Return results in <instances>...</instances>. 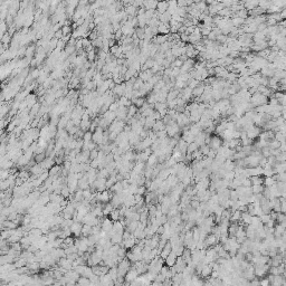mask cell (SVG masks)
<instances>
[{"label":"cell","instance_id":"cell-7","mask_svg":"<svg viewBox=\"0 0 286 286\" xmlns=\"http://www.w3.org/2000/svg\"><path fill=\"white\" fill-rule=\"evenodd\" d=\"M82 226H83V224H82V222H79V221H74V222L72 224V226L69 227L70 228L72 234L75 236V237H79V236H81Z\"/></svg>","mask_w":286,"mask_h":286},{"label":"cell","instance_id":"cell-5","mask_svg":"<svg viewBox=\"0 0 286 286\" xmlns=\"http://www.w3.org/2000/svg\"><path fill=\"white\" fill-rule=\"evenodd\" d=\"M221 144H222V139L218 136V135H213V136H211L210 139V142H209V148L210 149H213V150H218L219 148L221 146Z\"/></svg>","mask_w":286,"mask_h":286},{"label":"cell","instance_id":"cell-47","mask_svg":"<svg viewBox=\"0 0 286 286\" xmlns=\"http://www.w3.org/2000/svg\"><path fill=\"white\" fill-rule=\"evenodd\" d=\"M178 58L180 59V60H182V62H185V60L188 59V56H187L185 54H182V55H180V56H179Z\"/></svg>","mask_w":286,"mask_h":286},{"label":"cell","instance_id":"cell-24","mask_svg":"<svg viewBox=\"0 0 286 286\" xmlns=\"http://www.w3.org/2000/svg\"><path fill=\"white\" fill-rule=\"evenodd\" d=\"M109 219L112 221H116V220L120 219V211H118V209H113L109 212Z\"/></svg>","mask_w":286,"mask_h":286},{"label":"cell","instance_id":"cell-11","mask_svg":"<svg viewBox=\"0 0 286 286\" xmlns=\"http://www.w3.org/2000/svg\"><path fill=\"white\" fill-rule=\"evenodd\" d=\"M211 272H212V269H211L210 265L209 264H205L203 265V267L201 269V273H200V276L201 278H208L210 276Z\"/></svg>","mask_w":286,"mask_h":286},{"label":"cell","instance_id":"cell-38","mask_svg":"<svg viewBox=\"0 0 286 286\" xmlns=\"http://www.w3.org/2000/svg\"><path fill=\"white\" fill-rule=\"evenodd\" d=\"M199 205H200V201H199V200H196V199H191V200H190V207H191L192 209H197V208L199 207Z\"/></svg>","mask_w":286,"mask_h":286},{"label":"cell","instance_id":"cell-21","mask_svg":"<svg viewBox=\"0 0 286 286\" xmlns=\"http://www.w3.org/2000/svg\"><path fill=\"white\" fill-rule=\"evenodd\" d=\"M266 18H267V16H266L265 14L258 15V16H255V17H254V24L259 25V24H263V23H266Z\"/></svg>","mask_w":286,"mask_h":286},{"label":"cell","instance_id":"cell-4","mask_svg":"<svg viewBox=\"0 0 286 286\" xmlns=\"http://www.w3.org/2000/svg\"><path fill=\"white\" fill-rule=\"evenodd\" d=\"M103 129H102L101 126H99V127H96L95 129V131H94V133H92V140L94 143H96V144H102V140H103Z\"/></svg>","mask_w":286,"mask_h":286},{"label":"cell","instance_id":"cell-6","mask_svg":"<svg viewBox=\"0 0 286 286\" xmlns=\"http://www.w3.org/2000/svg\"><path fill=\"white\" fill-rule=\"evenodd\" d=\"M188 45L185 46V55L188 56V58H196L198 55H199V51H197L196 48L194 47V45L192 44H190V42H187Z\"/></svg>","mask_w":286,"mask_h":286},{"label":"cell","instance_id":"cell-2","mask_svg":"<svg viewBox=\"0 0 286 286\" xmlns=\"http://www.w3.org/2000/svg\"><path fill=\"white\" fill-rule=\"evenodd\" d=\"M217 243H219V238L213 234H208L206 236V238L203 239V244H205V248H208V247H212L213 245H216Z\"/></svg>","mask_w":286,"mask_h":286},{"label":"cell","instance_id":"cell-34","mask_svg":"<svg viewBox=\"0 0 286 286\" xmlns=\"http://www.w3.org/2000/svg\"><path fill=\"white\" fill-rule=\"evenodd\" d=\"M250 224H252V226H255V227H257L259 224H261V220H259V217L258 216H252V220H250Z\"/></svg>","mask_w":286,"mask_h":286},{"label":"cell","instance_id":"cell-32","mask_svg":"<svg viewBox=\"0 0 286 286\" xmlns=\"http://www.w3.org/2000/svg\"><path fill=\"white\" fill-rule=\"evenodd\" d=\"M227 37H228L227 35L220 34L216 37V40H217L219 44H226V42H227Z\"/></svg>","mask_w":286,"mask_h":286},{"label":"cell","instance_id":"cell-18","mask_svg":"<svg viewBox=\"0 0 286 286\" xmlns=\"http://www.w3.org/2000/svg\"><path fill=\"white\" fill-rule=\"evenodd\" d=\"M125 14H127L130 17H134L138 15V8L133 5H127L125 8Z\"/></svg>","mask_w":286,"mask_h":286},{"label":"cell","instance_id":"cell-46","mask_svg":"<svg viewBox=\"0 0 286 286\" xmlns=\"http://www.w3.org/2000/svg\"><path fill=\"white\" fill-rule=\"evenodd\" d=\"M279 151L281 152H286V146H285V142L281 143V145H279Z\"/></svg>","mask_w":286,"mask_h":286},{"label":"cell","instance_id":"cell-1","mask_svg":"<svg viewBox=\"0 0 286 286\" xmlns=\"http://www.w3.org/2000/svg\"><path fill=\"white\" fill-rule=\"evenodd\" d=\"M250 103L252 104L254 107L256 106H259V105H265L268 103V97H266L264 94H261L259 92L254 93L252 96H250Z\"/></svg>","mask_w":286,"mask_h":286},{"label":"cell","instance_id":"cell-19","mask_svg":"<svg viewBox=\"0 0 286 286\" xmlns=\"http://www.w3.org/2000/svg\"><path fill=\"white\" fill-rule=\"evenodd\" d=\"M159 20H160V23H162V24H169L170 20H171V15L169 14L168 11H166L163 14H160L159 15Z\"/></svg>","mask_w":286,"mask_h":286},{"label":"cell","instance_id":"cell-27","mask_svg":"<svg viewBox=\"0 0 286 286\" xmlns=\"http://www.w3.org/2000/svg\"><path fill=\"white\" fill-rule=\"evenodd\" d=\"M135 34L139 39H144V28L142 27H136L135 28Z\"/></svg>","mask_w":286,"mask_h":286},{"label":"cell","instance_id":"cell-31","mask_svg":"<svg viewBox=\"0 0 286 286\" xmlns=\"http://www.w3.org/2000/svg\"><path fill=\"white\" fill-rule=\"evenodd\" d=\"M176 14L179 15L180 17H185V15H187V11H185V7H177L176 9Z\"/></svg>","mask_w":286,"mask_h":286},{"label":"cell","instance_id":"cell-3","mask_svg":"<svg viewBox=\"0 0 286 286\" xmlns=\"http://www.w3.org/2000/svg\"><path fill=\"white\" fill-rule=\"evenodd\" d=\"M261 132V127H259V126H256V125H252V126H250L247 131H246V134H247V138H249V139H252V140H255L256 138H258V136H259Z\"/></svg>","mask_w":286,"mask_h":286},{"label":"cell","instance_id":"cell-9","mask_svg":"<svg viewBox=\"0 0 286 286\" xmlns=\"http://www.w3.org/2000/svg\"><path fill=\"white\" fill-rule=\"evenodd\" d=\"M203 91H205V84H203V82H200L194 88H192V97L201 96Z\"/></svg>","mask_w":286,"mask_h":286},{"label":"cell","instance_id":"cell-29","mask_svg":"<svg viewBox=\"0 0 286 286\" xmlns=\"http://www.w3.org/2000/svg\"><path fill=\"white\" fill-rule=\"evenodd\" d=\"M261 153L263 157H265V158H268L269 155H270V148H269L268 145H266V146H264V148H261Z\"/></svg>","mask_w":286,"mask_h":286},{"label":"cell","instance_id":"cell-49","mask_svg":"<svg viewBox=\"0 0 286 286\" xmlns=\"http://www.w3.org/2000/svg\"><path fill=\"white\" fill-rule=\"evenodd\" d=\"M122 1H123V3H125L126 6H127V5H132L134 0H122Z\"/></svg>","mask_w":286,"mask_h":286},{"label":"cell","instance_id":"cell-48","mask_svg":"<svg viewBox=\"0 0 286 286\" xmlns=\"http://www.w3.org/2000/svg\"><path fill=\"white\" fill-rule=\"evenodd\" d=\"M94 57H95V54H94V51H91L88 53V59H90V60H93Z\"/></svg>","mask_w":286,"mask_h":286},{"label":"cell","instance_id":"cell-36","mask_svg":"<svg viewBox=\"0 0 286 286\" xmlns=\"http://www.w3.org/2000/svg\"><path fill=\"white\" fill-rule=\"evenodd\" d=\"M148 191V189H146V187L143 185H139L138 187V190H136V194H141V196H144V194Z\"/></svg>","mask_w":286,"mask_h":286},{"label":"cell","instance_id":"cell-30","mask_svg":"<svg viewBox=\"0 0 286 286\" xmlns=\"http://www.w3.org/2000/svg\"><path fill=\"white\" fill-rule=\"evenodd\" d=\"M276 181H274V179L272 177H264V181H263V185L265 187H269L272 185L273 183H275Z\"/></svg>","mask_w":286,"mask_h":286},{"label":"cell","instance_id":"cell-14","mask_svg":"<svg viewBox=\"0 0 286 286\" xmlns=\"http://www.w3.org/2000/svg\"><path fill=\"white\" fill-rule=\"evenodd\" d=\"M166 129V124L163 123V121H162V118L161 120H157L155 121V123H154V125L152 126V131L153 132H158V131H161V130H164Z\"/></svg>","mask_w":286,"mask_h":286},{"label":"cell","instance_id":"cell-10","mask_svg":"<svg viewBox=\"0 0 286 286\" xmlns=\"http://www.w3.org/2000/svg\"><path fill=\"white\" fill-rule=\"evenodd\" d=\"M168 1L167 0H161V1H158V5H157V11L158 12H160V14H163V12H166L167 10H168Z\"/></svg>","mask_w":286,"mask_h":286},{"label":"cell","instance_id":"cell-20","mask_svg":"<svg viewBox=\"0 0 286 286\" xmlns=\"http://www.w3.org/2000/svg\"><path fill=\"white\" fill-rule=\"evenodd\" d=\"M284 231H285V228L283 227L282 225H279V224H276L274 226V233H273V235H274V237H281V235Z\"/></svg>","mask_w":286,"mask_h":286},{"label":"cell","instance_id":"cell-44","mask_svg":"<svg viewBox=\"0 0 286 286\" xmlns=\"http://www.w3.org/2000/svg\"><path fill=\"white\" fill-rule=\"evenodd\" d=\"M263 278V277H261ZM259 285H263V286H267L269 285V281L268 278H263V279H259Z\"/></svg>","mask_w":286,"mask_h":286},{"label":"cell","instance_id":"cell-37","mask_svg":"<svg viewBox=\"0 0 286 286\" xmlns=\"http://www.w3.org/2000/svg\"><path fill=\"white\" fill-rule=\"evenodd\" d=\"M235 178V172L234 171H227L224 176V179H227V180H233Z\"/></svg>","mask_w":286,"mask_h":286},{"label":"cell","instance_id":"cell-23","mask_svg":"<svg viewBox=\"0 0 286 286\" xmlns=\"http://www.w3.org/2000/svg\"><path fill=\"white\" fill-rule=\"evenodd\" d=\"M231 23L235 27H242V25L245 24V19L239 17H231Z\"/></svg>","mask_w":286,"mask_h":286},{"label":"cell","instance_id":"cell-40","mask_svg":"<svg viewBox=\"0 0 286 286\" xmlns=\"http://www.w3.org/2000/svg\"><path fill=\"white\" fill-rule=\"evenodd\" d=\"M179 36H180V40H181V42H183L185 44L189 42V35L188 34L183 33V34H180Z\"/></svg>","mask_w":286,"mask_h":286},{"label":"cell","instance_id":"cell-39","mask_svg":"<svg viewBox=\"0 0 286 286\" xmlns=\"http://www.w3.org/2000/svg\"><path fill=\"white\" fill-rule=\"evenodd\" d=\"M242 185H243V187H250V185H252L250 179H249V178H244V179L242 180Z\"/></svg>","mask_w":286,"mask_h":286},{"label":"cell","instance_id":"cell-16","mask_svg":"<svg viewBox=\"0 0 286 286\" xmlns=\"http://www.w3.org/2000/svg\"><path fill=\"white\" fill-rule=\"evenodd\" d=\"M158 164V157L154 154V153H151L150 155H149V158H148V160H146V166H149V167H155Z\"/></svg>","mask_w":286,"mask_h":286},{"label":"cell","instance_id":"cell-13","mask_svg":"<svg viewBox=\"0 0 286 286\" xmlns=\"http://www.w3.org/2000/svg\"><path fill=\"white\" fill-rule=\"evenodd\" d=\"M171 250H172V249H171V244H170V242L168 240V242H167V244L164 245V247L162 248V250L160 252V257L164 259L171 252Z\"/></svg>","mask_w":286,"mask_h":286},{"label":"cell","instance_id":"cell-12","mask_svg":"<svg viewBox=\"0 0 286 286\" xmlns=\"http://www.w3.org/2000/svg\"><path fill=\"white\" fill-rule=\"evenodd\" d=\"M202 39V36L200 33H197V31H194L192 34H189V42L190 44H196V42H200Z\"/></svg>","mask_w":286,"mask_h":286},{"label":"cell","instance_id":"cell-25","mask_svg":"<svg viewBox=\"0 0 286 286\" xmlns=\"http://www.w3.org/2000/svg\"><path fill=\"white\" fill-rule=\"evenodd\" d=\"M264 190V185H252V194H261Z\"/></svg>","mask_w":286,"mask_h":286},{"label":"cell","instance_id":"cell-41","mask_svg":"<svg viewBox=\"0 0 286 286\" xmlns=\"http://www.w3.org/2000/svg\"><path fill=\"white\" fill-rule=\"evenodd\" d=\"M216 37H217V35L215 34V31H213V30H211L210 33L208 34V36H207V38H208L209 40H212V42H215V40H216Z\"/></svg>","mask_w":286,"mask_h":286},{"label":"cell","instance_id":"cell-17","mask_svg":"<svg viewBox=\"0 0 286 286\" xmlns=\"http://www.w3.org/2000/svg\"><path fill=\"white\" fill-rule=\"evenodd\" d=\"M238 222H230L229 226H228V237H233L235 236L236 231L238 229Z\"/></svg>","mask_w":286,"mask_h":286},{"label":"cell","instance_id":"cell-15","mask_svg":"<svg viewBox=\"0 0 286 286\" xmlns=\"http://www.w3.org/2000/svg\"><path fill=\"white\" fill-rule=\"evenodd\" d=\"M158 33L162 35H167L170 33V25L169 24H162L160 23L158 26Z\"/></svg>","mask_w":286,"mask_h":286},{"label":"cell","instance_id":"cell-28","mask_svg":"<svg viewBox=\"0 0 286 286\" xmlns=\"http://www.w3.org/2000/svg\"><path fill=\"white\" fill-rule=\"evenodd\" d=\"M199 149V146L197 145V143L196 142H191L188 144V148H187V152L188 153H191V152L196 151V150H198Z\"/></svg>","mask_w":286,"mask_h":286},{"label":"cell","instance_id":"cell-45","mask_svg":"<svg viewBox=\"0 0 286 286\" xmlns=\"http://www.w3.org/2000/svg\"><path fill=\"white\" fill-rule=\"evenodd\" d=\"M278 181H286V174L285 172H281V173H278Z\"/></svg>","mask_w":286,"mask_h":286},{"label":"cell","instance_id":"cell-26","mask_svg":"<svg viewBox=\"0 0 286 286\" xmlns=\"http://www.w3.org/2000/svg\"><path fill=\"white\" fill-rule=\"evenodd\" d=\"M274 139L277 140L278 142L283 143L285 142V133H281V132H275V135H274Z\"/></svg>","mask_w":286,"mask_h":286},{"label":"cell","instance_id":"cell-22","mask_svg":"<svg viewBox=\"0 0 286 286\" xmlns=\"http://www.w3.org/2000/svg\"><path fill=\"white\" fill-rule=\"evenodd\" d=\"M218 16H220V17H231V15H233V12H231V10L229 8H227V7H225L224 9H221L220 11H219L218 14H217Z\"/></svg>","mask_w":286,"mask_h":286},{"label":"cell","instance_id":"cell-42","mask_svg":"<svg viewBox=\"0 0 286 286\" xmlns=\"http://www.w3.org/2000/svg\"><path fill=\"white\" fill-rule=\"evenodd\" d=\"M216 154H217V151H216V150H213V149H210L209 152L207 153V157H208V158H211V159H215Z\"/></svg>","mask_w":286,"mask_h":286},{"label":"cell","instance_id":"cell-8","mask_svg":"<svg viewBox=\"0 0 286 286\" xmlns=\"http://www.w3.org/2000/svg\"><path fill=\"white\" fill-rule=\"evenodd\" d=\"M177 257H178L177 254H176L174 252H172V250H171V252H170L168 256H167V257L164 258V264H166V265H168L169 267H170V266H173V265L176 264Z\"/></svg>","mask_w":286,"mask_h":286},{"label":"cell","instance_id":"cell-33","mask_svg":"<svg viewBox=\"0 0 286 286\" xmlns=\"http://www.w3.org/2000/svg\"><path fill=\"white\" fill-rule=\"evenodd\" d=\"M279 145H281V142H278L277 140H275V139H273L268 144V146L270 149H278Z\"/></svg>","mask_w":286,"mask_h":286},{"label":"cell","instance_id":"cell-43","mask_svg":"<svg viewBox=\"0 0 286 286\" xmlns=\"http://www.w3.org/2000/svg\"><path fill=\"white\" fill-rule=\"evenodd\" d=\"M266 28H267V25H266V23L259 24V25H257V31H264V30H265Z\"/></svg>","mask_w":286,"mask_h":286},{"label":"cell","instance_id":"cell-35","mask_svg":"<svg viewBox=\"0 0 286 286\" xmlns=\"http://www.w3.org/2000/svg\"><path fill=\"white\" fill-rule=\"evenodd\" d=\"M275 159H276V161L277 162H285V160H286V154H285V152H281L278 155H276L275 157Z\"/></svg>","mask_w":286,"mask_h":286}]
</instances>
